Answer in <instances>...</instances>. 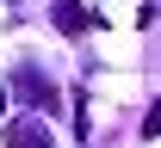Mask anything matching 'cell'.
<instances>
[{
    "label": "cell",
    "mask_w": 161,
    "mask_h": 148,
    "mask_svg": "<svg viewBox=\"0 0 161 148\" xmlns=\"http://www.w3.org/2000/svg\"><path fill=\"white\" fill-rule=\"evenodd\" d=\"M6 148H50V130L37 117H6Z\"/></svg>",
    "instance_id": "6da1fadb"
},
{
    "label": "cell",
    "mask_w": 161,
    "mask_h": 148,
    "mask_svg": "<svg viewBox=\"0 0 161 148\" xmlns=\"http://www.w3.org/2000/svg\"><path fill=\"white\" fill-rule=\"evenodd\" d=\"M13 86H19V93L31 99V105H43V111H56V86L43 80L37 68H19V74H13Z\"/></svg>",
    "instance_id": "7a4b0ae2"
},
{
    "label": "cell",
    "mask_w": 161,
    "mask_h": 148,
    "mask_svg": "<svg viewBox=\"0 0 161 148\" xmlns=\"http://www.w3.org/2000/svg\"><path fill=\"white\" fill-rule=\"evenodd\" d=\"M87 25H93L87 6H75V0H62V6H56V31H87Z\"/></svg>",
    "instance_id": "3957f363"
},
{
    "label": "cell",
    "mask_w": 161,
    "mask_h": 148,
    "mask_svg": "<svg viewBox=\"0 0 161 148\" xmlns=\"http://www.w3.org/2000/svg\"><path fill=\"white\" fill-rule=\"evenodd\" d=\"M142 136H161V99L149 105V117H142Z\"/></svg>",
    "instance_id": "277c9868"
},
{
    "label": "cell",
    "mask_w": 161,
    "mask_h": 148,
    "mask_svg": "<svg viewBox=\"0 0 161 148\" xmlns=\"http://www.w3.org/2000/svg\"><path fill=\"white\" fill-rule=\"evenodd\" d=\"M0 117H6V93H0Z\"/></svg>",
    "instance_id": "5b68a950"
}]
</instances>
